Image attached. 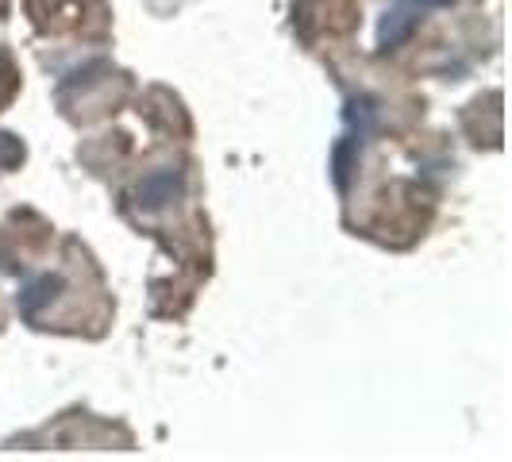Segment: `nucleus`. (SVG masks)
<instances>
[{
  "label": "nucleus",
  "mask_w": 512,
  "mask_h": 462,
  "mask_svg": "<svg viewBox=\"0 0 512 462\" xmlns=\"http://www.w3.org/2000/svg\"><path fill=\"white\" fill-rule=\"evenodd\" d=\"M58 289H62V278H51V274H43V278H35V282L27 285L24 293H20V316H27V320H35L39 316V308L51 305L54 297H58Z\"/></svg>",
  "instance_id": "3"
},
{
  "label": "nucleus",
  "mask_w": 512,
  "mask_h": 462,
  "mask_svg": "<svg viewBox=\"0 0 512 462\" xmlns=\"http://www.w3.org/2000/svg\"><path fill=\"white\" fill-rule=\"evenodd\" d=\"M443 4H451V0H397V4L385 12L382 31H378V43H382L385 51L397 47L401 39H409L412 27L420 24V16H424L428 8H443Z\"/></svg>",
  "instance_id": "1"
},
{
  "label": "nucleus",
  "mask_w": 512,
  "mask_h": 462,
  "mask_svg": "<svg viewBox=\"0 0 512 462\" xmlns=\"http://www.w3.org/2000/svg\"><path fill=\"white\" fill-rule=\"evenodd\" d=\"M178 189H181L178 170H158V174H151V178L139 185L135 197H139V208H162L178 197Z\"/></svg>",
  "instance_id": "2"
}]
</instances>
